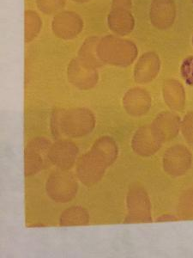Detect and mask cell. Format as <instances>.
<instances>
[{
  "instance_id": "ba28073f",
  "label": "cell",
  "mask_w": 193,
  "mask_h": 258,
  "mask_svg": "<svg viewBox=\"0 0 193 258\" xmlns=\"http://www.w3.org/2000/svg\"><path fill=\"white\" fill-rule=\"evenodd\" d=\"M82 27V19L74 12L59 13L53 19V32L60 38H74L81 32Z\"/></svg>"
},
{
  "instance_id": "8fae6325",
  "label": "cell",
  "mask_w": 193,
  "mask_h": 258,
  "mask_svg": "<svg viewBox=\"0 0 193 258\" xmlns=\"http://www.w3.org/2000/svg\"><path fill=\"white\" fill-rule=\"evenodd\" d=\"M173 17V6L170 0H155L151 9V18L155 24L158 27H167L172 23Z\"/></svg>"
},
{
  "instance_id": "6da1fadb",
  "label": "cell",
  "mask_w": 193,
  "mask_h": 258,
  "mask_svg": "<svg viewBox=\"0 0 193 258\" xmlns=\"http://www.w3.org/2000/svg\"><path fill=\"white\" fill-rule=\"evenodd\" d=\"M118 149L114 142L100 138L88 153L76 161V176L86 186H92L100 181L106 169L114 163Z\"/></svg>"
},
{
  "instance_id": "ac0fdd59",
  "label": "cell",
  "mask_w": 193,
  "mask_h": 258,
  "mask_svg": "<svg viewBox=\"0 0 193 258\" xmlns=\"http://www.w3.org/2000/svg\"><path fill=\"white\" fill-rule=\"evenodd\" d=\"M73 1H76V2H86V1H88V0H73Z\"/></svg>"
},
{
  "instance_id": "4fadbf2b",
  "label": "cell",
  "mask_w": 193,
  "mask_h": 258,
  "mask_svg": "<svg viewBox=\"0 0 193 258\" xmlns=\"http://www.w3.org/2000/svg\"><path fill=\"white\" fill-rule=\"evenodd\" d=\"M89 216L86 209L80 206H73L63 212L59 220L60 226H86Z\"/></svg>"
},
{
  "instance_id": "3957f363",
  "label": "cell",
  "mask_w": 193,
  "mask_h": 258,
  "mask_svg": "<svg viewBox=\"0 0 193 258\" xmlns=\"http://www.w3.org/2000/svg\"><path fill=\"white\" fill-rule=\"evenodd\" d=\"M46 190L48 197L56 203H69L76 197L78 183L73 174L68 170H57L48 176Z\"/></svg>"
},
{
  "instance_id": "e0dca14e",
  "label": "cell",
  "mask_w": 193,
  "mask_h": 258,
  "mask_svg": "<svg viewBox=\"0 0 193 258\" xmlns=\"http://www.w3.org/2000/svg\"><path fill=\"white\" fill-rule=\"evenodd\" d=\"M37 5L41 12L50 14L61 9L64 6V0H37Z\"/></svg>"
},
{
  "instance_id": "8992f818",
  "label": "cell",
  "mask_w": 193,
  "mask_h": 258,
  "mask_svg": "<svg viewBox=\"0 0 193 258\" xmlns=\"http://www.w3.org/2000/svg\"><path fill=\"white\" fill-rule=\"evenodd\" d=\"M68 77L71 84L81 90L92 88L96 82L97 74L83 59H75L70 62L68 68Z\"/></svg>"
},
{
  "instance_id": "9c48e42d",
  "label": "cell",
  "mask_w": 193,
  "mask_h": 258,
  "mask_svg": "<svg viewBox=\"0 0 193 258\" xmlns=\"http://www.w3.org/2000/svg\"><path fill=\"white\" fill-rule=\"evenodd\" d=\"M190 162L189 151L182 146L170 148L164 155V168L172 176H180L185 173L190 166Z\"/></svg>"
},
{
  "instance_id": "52a82bcc",
  "label": "cell",
  "mask_w": 193,
  "mask_h": 258,
  "mask_svg": "<svg viewBox=\"0 0 193 258\" xmlns=\"http://www.w3.org/2000/svg\"><path fill=\"white\" fill-rule=\"evenodd\" d=\"M163 141L154 126H144L136 133L132 141L135 152L142 156H149L156 153Z\"/></svg>"
},
{
  "instance_id": "7c38bea8",
  "label": "cell",
  "mask_w": 193,
  "mask_h": 258,
  "mask_svg": "<svg viewBox=\"0 0 193 258\" xmlns=\"http://www.w3.org/2000/svg\"><path fill=\"white\" fill-rule=\"evenodd\" d=\"M178 119L176 115L170 113H163L156 118L154 127L161 135L162 140L173 138L178 130Z\"/></svg>"
},
{
  "instance_id": "7a4b0ae2",
  "label": "cell",
  "mask_w": 193,
  "mask_h": 258,
  "mask_svg": "<svg viewBox=\"0 0 193 258\" xmlns=\"http://www.w3.org/2000/svg\"><path fill=\"white\" fill-rule=\"evenodd\" d=\"M94 122V114L89 109H56L51 120V129L58 140H61L62 136L80 138L93 130Z\"/></svg>"
},
{
  "instance_id": "2e32d148",
  "label": "cell",
  "mask_w": 193,
  "mask_h": 258,
  "mask_svg": "<svg viewBox=\"0 0 193 258\" xmlns=\"http://www.w3.org/2000/svg\"><path fill=\"white\" fill-rule=\"evenodd\" d=\"M41 19L37 13L32 11L26 12L25 15V39L27 42H30L37 35L41 29Z\"/></svg>"
},
{
  "instance_id": "5b68a950",
  "label": "cell",
  "mask_w": 193,
  "mask_h": 258,
  "mask_svg": "<svg viewBox=\"0 0 193 258\" xmlns=\"http://www.w3.org/2000/svg\"><path fill=\"white\" fill-rule=\"evenodd\" d=\"M77 154L78 148L73 142L59 140L50 147V162L59 170H69L76 163Z\"/></svg>"
},
{
  "instance_id": "5bb4252c",
  "label": "cell",
  "mask_w": 193,
  "mask_h": 258,
  "mask_svg": "<svg viewBox=\"0 0 193 258\" xmlns=\"http://www.w3.org/2000/svg\"><path fill=\"white\" fill-rule=\"evenodd\" d=\"M135 92H136V97H137L136 98L134 97V95L132 94V91H130V93L132 94V97H134L136 101L127 95L126 106L134 103L127 108V111L130 112L131 114H135V115H139V114L146 112L147 109L149 108V96L146 94V92H144V91H135Z\"/></svg>"
},
{
  "instance_id": "30bf717a",
  "label": "cell",
  "mask_w": 193,
  "mask_h": 258,
  "mask_svg": "<svg viewBox=\"0 0 193 258\" xmlns=\"http://www.w3.org/2000/svg\"><path fill=\"white\" fill-rule=\"evenodd\" d=\"M128 209L130 222L150 221L149 199L144 191L135 189L130 192L128 197Z\"/></svg>"
},
{
  "instance_id": "277c9868",
  "label": "cell",
  "mask_w": 193,
  "mask_h": 258,
  "mask_svg": "<svg viewBox=\"0 0 193 258\" xmlns=\"http://www.w3.org/2000/svg\"><path fill=\"white\" fill-rule=\"evenodd\" d=\"M51 146V142L43 137L33 139L27 144L24 152L25 176H32L49 166Z\"/></svg>"
},
{
  "instance_id": "9a60e30c",
  "label": "cell",
  "mask_w": 193,
  "mask_h": 258,
  "mask_svg": "<svg viewBox=\"0 0 193 258\" xmlns=\"http://www.w3.org/2000/svg\"><path fill=\"white\" fill-rule=\"evenodd\" d=\"M126 12H113L109 18V24L113 30L115 32L125 33L129 32L132 30V23L131 22H123V21L132 20L131 16L127 15Z\"/></svg>"
}]
</instances>
